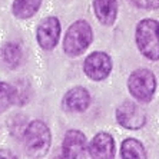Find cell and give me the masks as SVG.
Masks as SVG:
<instances>
[{
  "label": "cell",
  "instance_id": "obj_7",
  "mask_svg": "<svg viewBox=\"0 0 159 159\" xmlns=\"http://www.w3.org/2000/svg\"><path fill=\"white\" fill-rule=\"evenodd\" d=\"M60 36V22L55 16H49L37 26V43L43 50H52L56 48Z\"/></svg>",
  "mask_w": 159,
  "mask_h": 159
},
{
  "label": "cell",
  "instance_id": "obj_12",
  "mask_svg": "<svg viewBox=\"0 0 159 159\" xmlns=\"http://www.w3.org/2000/svg\"><path fill=\"white\" fill-rule=\"evenodd\" d=\"M22 62V48L15 42L6 43L0 50V63L7 69H15Z\"/></svg>",
  "mask_w": 159,
  "mask_h": 159
},
{
  "label": "cell",
  "instance_id": "obj_17",
  "mask_svg": "<svg viewBox=\"0 0 159 159\" xmlns=\"http://www.w3.org/2000/svg\"><path fill=\"white\" fill-rule=\"evenodd\" d=\"M130 3L135 4L136 7L146 10H155L159 7V0H130Z\"/></svg>",
  "mask_w": 159,
  "mask_h": 159
},
{
  "label": "cell",
  "instance_id": "obj_2",
  "mask_svg": "<svg viewBox=\"0 0 159 159\" xmlns=\"http://www.w3.org/2000/svg\"><path fill=\"white\" fill-rule=\"evenodd\" d=\"M23 139H25L26 151L30 156L43 158L50 148L52 136H50V130H49L48 125L36 119L26 125Z\"/></svg>",
  "mask_w": 159,
  "mask_h": 159
},
{
  "label": "cell",
  "instance_id": "obj_10",
  "mask_svg": "<svg viewBox=\"0 0 159 159\" xmlns=\"http://www.w3.org/2000/svg\"><path fill=\"white\" fill-rule=\"evenodd\" d=\"M90 105V93L82 86L72 88L63 98V106L69 112H85Z\"/></svg>",
  "mask_w": 159,
  "mask_h": 159
},
{
  "label": "cell",
  "instance_id": "obj_15",
  "mask_svg": "<svg viewBox=\"0 0 159 159\" xmlns=\"http://www.w3.org/2000/svg\"><path fill=\"white\" fill-rule=\"evenodd\" d=\"M30 99L29 83L26 82H17V85L13 86V103L25 105Z\"/></svg>",
  "mask_w": 159,
  "mask_h": 159
},
{
  "label": "cell",
  "instance_id": "obj_16",
  "mask_svg": "<svg viewBox=\"0 0 159 159\" xmlns=\"http://www.w3.org/2000/svg\"><path fill=\"white\" fill-rule=\"evenodd\" d=\"M13 105V86L0 82V113Z\"/></svg>",
  "mask_w": 159,
  "mask_h": 159
},
{
  "label": "cell",
  "instance_id": "obj_11",
  "mask_svg": "<svg viewBox=\"0 0 159 159\" xmlns=\"http://www.w3.org/2000/svg\"><path fill=\"white\" fill-rule=\"evenodd\" d=\"M93 9L98 20L105 26L113 25L118 16V2L116 0H93Z\"/></svg>",
  "mask_w": 159,
  "mask_h": 159
},
{
  "label": "cell",
  "instance_id": "obj_1",
  "mask_svg": "<svg viewBox=\"0 0 159 159\" xmlns=\"http://www.w3.org/2000/svg\"><path fill=\"white\" fill-rule=\"evenodd\" d=\"M139 52L151 60H159V22L143 19L138 23L135 33Z\"/></svg>",
  "mask_w": 159,
  "mask_h": 159
},
{
  "label": "cell",
  "instance_id": "obj_9",
  "mask_svg": "<svg viewBox=\"0 0 159 159\" xmlns=\"http://www.w3.org/2000/svg\"><path fill=\"white\" fill-rule=\"evenodd\" d=\"M89 156L95 159H112L115 156V141L106 132L96 133L89 143Z\"/></svg>",
  "mask_w": 159,
  "mask_h": 159
},
{
  "label": "cell",
  "instance_id": "obj_3",
  "mask_svg": "<svg viewBox=\"0 0 159 159\" xmlns=\"http://www.w3.org/2000/svg\"><path fill=\"white\" fill-rule=\"evenodd\" d=\"M92 39L93 33L90 25L85 20H78L67 29L66 34H65L63 50L66 55L72 56V57L79 56L90 46Z\"/></svg>",
  "mask_w": 159,
  "mask_h": 159
},
{
  "label": "cell",
  "instance_id": "obj_14",
  "mask_svg": "<svg viewBox=\"0 0 159 159\" xmlns=\"http://www.w3.org/2000/svg\"><path fill=\"white\" fill-rule=\"evenodd\" d=\"M120 156L125 159H138V158H146V149L142 145L141 141H138L135 138H128L122 142L120 148Z\"/></svg>",
  "mask_w": 159,
  "mask_h": 159
},
{
  "label": "cell",
  "instance_id": "obj_6",
  "mask_svg": "<svg viewBox=\"0 0 159 159\" xmlns=\"http://www.w3.org/2000/svg\"><path fill=\"white\" fill-rule=\"evenodd\" d=\"M85 75L92 80H103L112 72V59L105 52H93L83 63Z\"/></svg>",
  "mask_w": 159,
  "mask_h": 159
},
{
  "label": "cell",
  "instance_id": "obj_5",
  "mask_svg": "<svg viewBox=\"0 0 159 159\" xmlns=\"http://www.w3.org/2000/svg\"><path fill=\"white\" fill-rule=\"evenodd\" d=\"M116 120L119 125L126 129L136 130L145 126L146 113L141 106H138L130 100H126L122 105H119V107L116 109Z\"/></svg>",
  "mask_w": 159,
  "mask_h": 159
},
{
  "label": "cell",
  "instance_id": "obj_13",
  "mask_svg": "<svg viewBox=\"0 0 159 159\" xmlns=\"http://www.w3.org/2000/svg\"><path fill=\"white\" fill-rule=\"evenodd\" d=\"M42 0H13V15L19 19H29L40 9Z\"/></svg>",
  "mask_w": 159,
  "mask_h": 159
},
{
  "label": "cell",
  "instance_id": "obj_8",
  "mask_svg": "<svg viewBox=\"0 0 159 159\" xmlns=\"http://www.w3.org/2000/svg\"><path fill=\"white\" fill-rule=\"evenodd\" d=\"M62 151L65 158H86L89 155V143L80 130H67L63 138Z\"/></svg>",
  "mask_w": 159,
  "mask_h": 159
},
{
  "label": "cell",
  "instance_id": "obj_4",
  "mask_svg": "<svg viewBox=\"0 0 159 159\" xmlns=\"http://www.w3.org/2000/svg\"><path fill=\"white\" fill-rule=\"evenodd\" d=\"M128 89L130 95L139 102H151L156 90L155 75L149 69H138L132 72L128 79Z\"/></svg>",
  "mask_w": 159,
  "mask_h": 159
}]
</instances>
